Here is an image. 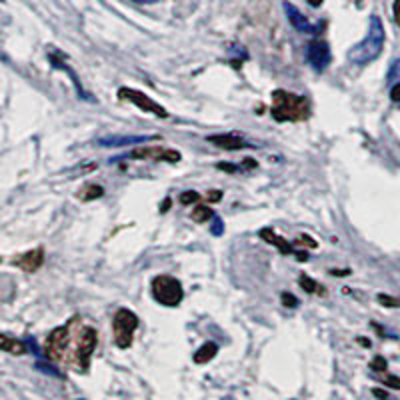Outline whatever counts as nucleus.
<instances>
[{
    "instance_id": "c756f323",
    "label": "nucleus",
    "mask_w": 400,
    "mask_h": 400,
    "mask_svg": "<svg viewBox=\"0 0 400 400\" xmlns=\"http://www.w3.org/2000/svg\"><path fill=\"white\" fill-rule=\"evenodd\" d=\"M36 366H39V368H41L42 373L53 374V376H60V373H58V371H55V368H53V366H46V364H42V362H39V364H36Z\"/></svg>"
},
{
    "instance_id": "c85d7f7f",
    "label": "nucleus",
    "mask_w": 400,
    "mask_h": 400,
    "mask_svg": "<svg viewBox=\"0 0 400 400\" xmlns=\"http://www.w3.org/2000/svg\"><path fill=\"white\" fill-rule=\"evenodd\" d=\"M390 98H392L394 102H400V83L392 84V88H390Z\"/></svg>"
},
{
    "instance_id": "dca6fc26",
    "label": "nucleus",
    "mask_w": 400,
    "mask_h": 400,
    "mask_svg": "<svg viewBox=\"0 0 400 400\" xmlns=\"http://www.w3.org/2000/svg\"><path fill=\"white\" fill-rule=\"evenodd\" d=\"M0 348L4 352H11V354H25L27 352V346L22 340H16V338H11L8 334H2L0 336Z\"/></svg>"
},
{
    "instance_id": "aec40b11",
    "label": "nucleus",
    "mask_w": 400,
    "mask_h": 400,
    "mask_svg": "<svg viewBox=\"0 0 400 400\" xmlns=\"http://www.w3.org/2000/svg\"><path fill=\"white\" fill-rule=\"evenodd\" d=\"M179 202L180 205H184V207H188V205H196V202H200V194L194 193V191H184V193L180 194Z\"/></svg>"
},
{
    "instance_id": "a211bd4d",
    "label": "nucleus",
    "mask_w": 400,
    "mask_h": 400,
    "mask_svg": "<svg viewBox=\"0 0 400 400\" xmlns=\"http://www.w3.org/2000/svg\"><path fill=\"white\" fill-rule=\"evenodd\" d=\"M102 194H104L102 186H98V184H88L83 193H78V198H81V200H84V202H88V200H95V198L102 196Z\"/></svg>"
},
{
    "instance_id": "20e7f679",
    "label": "nucleus",
    "mask_w": 400,
    "mask_h": 400,
    "mask_svg": "<svg viewBox=\"0 0 400 400\" xmlns=\"http://www.w3.org/2000/svg\"><path fill=\"white\" fill-rule=\"evenodd\" d=\"M152 298L163 306H179L184 298L182 284L174 276L160 275L152 280Z\"/></svg>"
},
{
    "instance_id": "9d476101",
    "label": "nucleus",
    "mask_w": 400,
    "mask_h": 400,
    "mask_svg": "<svg viewBox=\"0 0 400 400\" xmlns=\"http://www.w3.org/2000/svg\"><path fill=\"white\" fill-rule=\"evenodd\" d=\"M261 238H263V240H266V242H270V244H275L276 249L280 250L282 254H294L298 261H306V258H308V254H306V252H304V254L303 252H296V250H294V247L290 244L289 240L280 238V236L276 235L275 230H270V228H263V230H261Z\"/></svg>"
},
{
    "instance_id": "f8f14e48",
    "label": "nucleus",
    "mask_w": 400,
    "mask_h": 400,
    "mask_svg": "<svg viewBox=\"0 0 400 400\" xmlns=\"http://www.w3.org/2000/svg\"><path fill=\"white\" fill-rule=\"evenodd\" d=\"M207 140L216 144V146H221L224 151H240V149H250L252 146L244 138L236 137V135H212Z\"/></svg>"
},
{
    "instance_id": "39448f33",
    "label": "nucleus",
    "mask_w": 400,
    "mask_h": 400,
    "mask_svg": "<svg viewBox=\"0 0 400 400\" xmlns=\"http://www.w3.org/2000/svg\"><path fill=\"white\" fill-rule=\"evenodd\" d=\"M138 329V317L128 310V308H120L114 318H112V336H114V345L118 348H130L132 338H135V331Z\"/></svg>"
},
{
    "instance_id": "cd10ccee",
    "label": "nucleus",
    "mask_w": 400,
    "mask_h": 400,
    "mask_svg": "<svg viewBox=\"0 0 400 400\" xmlns=\"http://www.w3.org/2000/svg\"><path fill=\"white\" fill-rule=\"evenodd\" d=\"M294 244H306V247H310V249H315V247H317V242H315L312 238H308V236H306V235L301 236V238H298V240H296Z\"/></svg>"
},
{
    "instance_id": "423d86ee",
    "label": "nucleus",
    "mask_w": 400,
    "mask_h": 400,
    "mask_svg": "<svg viewBox=\"0 0 400 400\" xmlns=\"http://www.w3.org/2000/svg\"><path fill=\"white\" fill-rule=\"evenodd\" d=\"M70 343H72L70 324H67V326H58V329H55V331L46 336L44 352H46V357L53 360V362L60 364V362H64L67 354H69Z\"/></svg>"
},
{
    "instance_id": "f03ea898",
    "label": "nucleus",
    "mask_w": 400,
    "mask_h": 400,
    "mask_svg": "<svg viewBox=\"0 0 400 400\" xmlns=\"http://www.w3.org/2000/svg\"><path fill=\"white\" fill-rule=\"evenodd\" d=\"M385 41H387V34H385V27H382L380 18L378 16H371L366 36L354 48H350V53H348L350 62H354V64H368V62L376 60L380 56V53H382V48H385Z\"/></svg>"
},
{
    "instance_id": "f257e3e1",
    "label": "nucleus",
    "mask_w": 400,
    "mask_h": 400,
    "mask_svg": "<svg viewBox=\"0 0 400 400\" xmlns=\"http://www.w3.org/2000/svg\"><path fill=\"white\" fill-rule=\"evenodd\" d=\"M270 114L276 123H303L310 116V102L306 97H298L278 88L273 92Z\"/></svg>"
},
{
    "instance_id": "bb28decb",
    "label": "nucleus",
    "mask_w": 400,
    "mask_h": 400,
    "mask_svg": "<svg viewBox=\"0 0 400 400\" xmlns=\"http://www.w3.org/2000/svg\"><path fill=\"white\" fill-rule=\"evenodd\" d=\"M378 303L385 306H400V301H394L392 296H387V294H378Z\"/></svg>"
},
{
    "instance_id": "7c9ffc66",
    "label": "nucleus",
    "mask_w": 400,
    "mask_h": 400,
    "mask_svg": "<svg viewBox=\"0 0 400 400\" xmlns=\"http://www.w3.org/2000/svg\"><path fill=\"white\" fill-rule=\"evenodd\" d=\"M373 394L376 396V399H380V400H388V394L385 392V390H380V388H374L373 390Z\"/></svg>"
},
{
    "instance_id": "f3484780",
    "label": "nucleus",
    "mask_w": 400,
    "mask_h": 400,
    "mask_svg": "<svg viewBox=\"0 0 400 400\" xmlns=\"http://www.w3.org/2000/svg\"><path fill=\"white\" fill-rule=\"evenodd\" d=\"M48 58H50V62L55 64L56 69H62V70H67V72H69V76H70V78H72V81H74V84H76V88H78V95H81V97H83V98H90V97H88V95H86V92H84L83 84H81V81L76 78V74H74V70L69 69V67H67V62H62V60H58V56H56V55H48Z\"/></svg>"
},
{
    "instance_id": "b1692460",
    "label": "nucleus",
    "mask_w": 400,
    "mask_h": 400,
    "mask_svg": "<svg viewBox=\"0 0 400 400\" xmlns=\"http://www.w3.org/2000/svg\"><path fill=\"white\" fill-rule=\"evenodd\" d=\"M378 380H382L385 385H388V387L392 388H400V378H396V376H392V374H378Z\"/></svg>"
},
{
    "instance_id": "473e14b6",
    "label": "nucleus",
    "mask_w": 400,
    "mask_h": 400,
    "mask_svg": "<svg viewBox=\"0 0 400 400\" xmlns=\"http://www.w3.org/2000/svg\"><path fill=\"white\" fill-rule=\"evenodd\" d=\"M221 196H222V193L214 191V193L208 194V200H210V202H219V200H221Z\"/></svg>"
},
{
    "instance_id": "a878e982",
    "label": "nucleus",
    "mask_w": 400,
    "mask_h": 400,
    "mask_svg": "<svg viewBox=\"0 0 400 400\" xmlns=\"http://www.w3.org/2000/svg\"><path fill=\"white\" fill-rule=\"evenodd\" d=\"M282 304L289 306V308H296L298 306V301L294 294H289V292H282Z\"/></svg>"
},
{
    "instance_id": "4468645a",
    "label": "nucleus",
    "mask_w": 400,
    "mask_h": 400,
    "mask_svg": "<svg viewBox=\"0 0 400 400\" xmlns=\"http://www.w3.org/2000/svg\"><path fill=\"white\" fill-rule=\"evenodd\" d=\"M216 354H219V345L212 343V340H208V343H205V345L194 352V362H196V364H207V362H210Z\"/></svg>"
},
{
    "instance_id": "2f4dec72",
    "label": "nucleus",
    "mask_w": 400,
    "mask_h": 400,
    "mask_svg": "<svg viewBox=\"0 0 400 400\" xmlns=\"http://www.w3.org/2000/svg\"><path fill=\"white\" fill-rule=\"evenodd\" d=\"M394 20L400 27V0H394Z\"/></svg>"
},
{
    "instance_id": "5701e85b",
    "label": "nucleus",
    "mask_w": 400,
    "mask_h": 400,
    "mask_svg": "<svg viewBox=\"0 0 400 400\" xmlns=\"http://www.w3.org/2000/svg\"><path fill=\"white\" fill-rule=\"evenodd\" d=\"M371 368H373L374 374L387 373V368H388L387 360L382 359V357H374V360H373V362H371Z\"/></svg>"
},
{
    "instance_id": "e433bc0d",
    "label": "nucleus",
    "mask_w": 400,
    "mask_h": 400,
    "mask_svg": "<svg viewBox=\"0 0 400 400\" xmlns=\"http://www.w3.org/2000/svg\"><path fill=\"white\" fill-rule=\"evenodd\" d=\"M78 400H83V399H78Z\"/></svg>"
},
{
    "instance_id": "412c9836",
    "label": "nucleus",
    "mask_w": 400,
    "mask_h": 400,
    "mask_svg": "<svg viewBox=\"0 0 400 400\" xmlns=\"http://www.w3.org/2000/svg\"><path fill=\"white\" fill-rule=\"evenodd\" d=\"M301 287H303V290H306V292H310V294H315V292H324V290L320 289L310 276L306 275L301 276Z\"/></svg>"
},
{
    "instance_id": "393cba45",
    "label": "nucleus",
    "mask_w": 400,
    "mask_h": 400,
    "mask_svg": "<svg viewBox=\"0 0 400 400\" xmlns=\"http://www.w3.org/2000/svg\"><path fill=\"white\" fill-rule=\"evenodd\" d=\"M210 230H212V235L214 236H222L224 235V222H222L219 216H214V219H212V224H210Z\"/></svg>"
},
{
    "instance_id": "9b49d317",
    "label": "nucleus",
    "mask_w": 400,
    "mask_h": 400,
    "mask_svg": "<svg viewBox=\"0 0 400 400\" xmlns=\"http://www.w3.org/2000/svg\"><path fill=\"white\" fill-rule=\"evenodd\" d=\"M42 263H44V249H42V247L34 250H28V252H25L22 256H18V258L14 261V264H16L20 270H25V273H36L42 266Z\"/></svg>"
},
{
    "instance_id": "0eeeda50",
    "label": "nucleus",
    "mask_w": 400,
    "mask_h": 400,
    "mask_svg": "<svg viewBox=\"0 0 400 400\" xmlns=\"http://www.w3.org/2000/svg\"><path fill=\"white\" fill-rule=\"evenodd\" d=\"M118 97L123 98V100H128V102H132V104H137L140 111L144 112H151L154 116H158V118H168V112L158 104V102H154L151 97H146L144 92H140V90H135V88H128V86H123L120 90H118Z\"/></svg>"
},
{
    "instance_id": "f704fd0d",
    "label": "nucleus",
    "mask_w": 400,
    "mask_h": 400,
    "mask_svg": "<svg viewBox=\"0 0 400 400\" xmlns=\"http://www.w3.org/2000/svg\"><path fill=\"white\" fill-rule=\"evenodd\" d=\"M138 4H154V2H160V0H135Z\"/></svg>"
},
{
    "instance_id": "ddd939ff",
    "label": "nucleus",
    "mask_w": 400,
    "mask_h": 400,
    "mask_svg": "<svg viewBox=\"0 0 400 400\" xmlns=\"http://www.w3.org/2000/svg\"><path fill=\"white\" fill-rule=\"evenodd\" d=\"M284 13L289 16L290 25L296 28L298 32H315L318 28H315L310 22H308V18L304 16L294 4H290V2H284Z\"/></svg>"
},
{
    "instance_id": "1a4fd4ad",
    "label": "nucleus",
    "mask_w": 400,
    "mask_h": 400,
    "mask_svg": "<svg viewBox=\"0 0 400 400\" xmlns=\"http://www.w3.org/2000/svg\"><path fill=\"white\" fill-rule=\"evenodd\" d=\"M126 158L132 160H165V163H179L180 152L168 151V149H140L126 154Z\"/></svg>"
},
{
    "instance_id": "72a5a7b5",
    "label": "nucleus",
    "mask_w": 400,
    "mask_h": 400,
    "mask_svg": "<svg viewBox=\"0 0 400 400\" xmlns=\"http://www.w3.org/2000/svg\"><path fill=\"white\" fill-rule=\"evenodd\" d=\"M322 2H324V0H308V4H310V6H315V8H317V6H320Z\"/></svg>"
},
{
    "instance_id": "6ab92c4d",
    "label": "nucleus",
    "mask_w": 400,
    "mask_h": 400,
    "mask_svg": "<svg viewBox=\"0 0 400 400\" xmlns=\"http://www.w3.org/2000/svg\"><path fill=\"white\" fill-rule=\"evenodd\" d=\"M208 219H214V212L207 207V205H198L193 210V221L194 222H207Z\"/></svg>"
},
{
    "instance_id": "2eb2a0df",
    "label": "nucleus",
    "mask_w": 400,
    "mask_h": 400,
    "mask_svg": "<svg viewBox=\"0 0 400 400\" xmlns=\"http://www.w3.org/2000/svg\"><path fill=\"white\" fill-rule=\"evenodd\" d=\"M156 137H116V138H100L98 144L100 146H126V144H137V142H144Z\"/></svg>"
},
{
    "instance_id": "7ed1b4c3",
    "label": "nucleus",
    "mask_w": 400,
    "mask_h": 400,
    "mask_svg": "<svg viewBox=\"0 0 400 400\" xmlns=\"http://www.w3.org/2000/svg\"><path fill=\"white\" fill-rule=\"evenodd\" d=\"M98 346V332L92 326H84L76 336V346L72 352V366L78 373H86L90 366V359Z\"/></svg>"
},
{
    "instance_id": "c9c22d12",
    "label": "nucleus",
    "mask_w": 400,
    "mask_h": 400,
    "mask_svg": "<svg viewBox=\"0 0 400 400\" xmlns=\"http://www.w3.org/2000/svg\"><path fill=\"white\" fill-rule=\"evenodd\" d=\"M222 400H235L233 396H226V399H222Z\"/></svg>"
},
{
    "instance_id": "6e6552de",
    "label": "nucleus",
    "mask_w": 400,
    "mask_h": 400,
    "mask_svg": "<svg viewBox=\"0 0 400 400\" xmlns=\"http://www.w3.org/2000/svg\"><path fill=\"white\" fill-rule=\"evenodd\" d=\"M306 58H308V64L312 67L315 72H324L331 64L332 55L329 42L324 41H312L308 44V50H306Z\"/></svg>"
},
{
    "instance_id": "4be33fe9",
    "label": "nucleus",
    "mask_w": 400,
    "mask_h": 400,
    "mask_svg": "<svg viewBox=\"0 0 400 400\" xmlns=\"http://www.w3.org/2000/svg\"><path fill=\"white\" fill-rule=\"evenodd\" d=\"M387 83L388 84H396L400 83V58L390 67L388 70V76H387Z\"/></svg>"
}]
</instances>
